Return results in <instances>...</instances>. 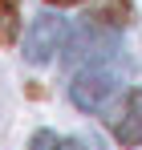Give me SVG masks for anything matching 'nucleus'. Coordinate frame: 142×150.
Masks as SVG:
<instances>
[{
    "mask_svg": "<svg viewBox=\"0 0 142 150\" xmlns=\"http://www.w3.org/2000/svg\"><path fill=\"white\" fill-rule=\"evenodd\" d=\"M45 4H57V8H65V4H81V0H45Z\"/></svg>",
    "mask_w": 142,
    "mask_h": 150,
    "instance_id": "8",
    "label": "nucleus"
},
{
    "mask_svg": "<svg viewBox=\"0 0 142 150\" xmlns=\"http://www.w3.org/2000/svg\"><path fill=\"white\" fill-rule=\"evenodd\" d=\"M53 150H89V146H85L81 138H65V142H57Z\"/></svg>",
    "mask_w": 142,
    "mask_h": 150,
    "instance_id": "7",
    "label": "nucleus"
},
{
    "mask_svg": "<svg viewBox=\"0 0 142 150\" xmlns=\"http://www.w3.org/2000/svg\"><path fill=\"white\" fill-rule=\"evenodd\" d=\"M110 57H118V33H110L102 21H85L81 28H73L69 53H65V61H69L73 69H85V65H106Z\"/></svg>",
    "mask_w": 142,
    "mask_h": 150,
    "instance_id": "1",
    "label": "nucleus"
},
{
    "mask_svg": "<svg viewBox=\"0 0 142 150\" xmlns=\"http://www.w3.org/2000/svg\"><path fill=\"white\" fill-rule=\"evenodd\" d=\"M57 49H65V21L53 12H41L24 33V57L33 65H45L57 57Z\"/></svg>",
    "mask_w": 142,
    "mask_h": 150,
    "instance_id": "3",
    "label": "nucleus"
},
{
    "mask_svg": "<svg viewBox=\"0 0 142 150\" xmlns=\"http://www.w3.org/2000/svg\"><path fill=\"white\" fill-rule=\"evenodd\" d=\"M53 146H57V138H53L49 130H41V134L33 138V150H53Z\"/></svg>",
    "mask_w": 142,
    "mask_h": 150,
    "instance_id": "6",
    "label": "nucleus"
},
{
    "mask_svg": "<svg viewBox=\"0 0 142 150\" xmlns=\"http://www.w3.org/2000/svg\"><path fill=\"white\" fill-rule=\"evenodd\" d=\"M4 4H12V8H16V0H4Z\"/></svg>",
    "mask_w": 142,
    "mask_h": 150,
    "instance_id": "9",
    "label": "nucleus"
},
{
    "mask_svg": "<svg viewBox=\"0 0 142 150\" xmlns=\"http://www.w3.org/2000/svg\"><path fill=\"white\" fill-rule=\"evenodd\" d=\"M12 33H16V8L0 0V41H4V37H12Z\"/></svg>",
    "mask_w": 142,
    "mask_h": 150,
    "instance_id": "5",
    "label": "nucleus"
},
{
    "mask_svg": "<svg viewBox=\"0 0 142 150\" xmlns=\"http://www.w3.org/2000/svg\"><path fill=\"white\" fill-rule=\"evenodd\" d=\"M110 130L122 146H138L142 142V89H130L122 105L110 114Z\"/></svg>",
    "mask_w": 142,
    "mask_h": 150,
    "instance_id": "4",
    "label": "nucleus"
},
{
    "mask_svg": "<svg viewBox=\"0 0 142 150\" xmlns=\"http://www.w3.org/2000/svg\"><path fill=\"white\" fill-rule=\"evenodd\" d=\"M118 93V73L110 69V65H85V69H77V77L69 81V98L77 110H102L106 101Z\"/></svg>",
    "mask_w": 142,
    "mask_h": 150,
    "instance_id": "2",
    "label": "nucleus"
}]
</instances>
